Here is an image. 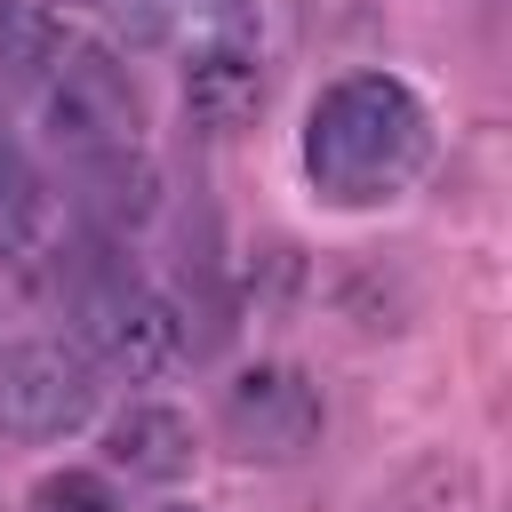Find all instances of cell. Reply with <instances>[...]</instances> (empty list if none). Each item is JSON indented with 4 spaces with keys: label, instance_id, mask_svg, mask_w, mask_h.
I'll list each match as a JSON object with an SVG mask.
<instances>
[{
    "label": "cell",
    "instance_id": "12",
    "mask_svg": "<svg viewBox=\"0 0 512 512\" xmlns=\"http://www.w3.org/2000/svg\"><path fill=\"white\" fill-rule=\"evenodd\" d=\"M32 512H120V496L104 472H48L32 488Z\"/></svg>",
    "mask_w": 512,
    "mask_h": 512
},
{
    "label": "cell",
    "instance_id": "4",
    "mask_svg": "<svg viewBox=\"0 0 512 512\" xmlns=\"http://www.w3.org/2000/svg\"><path fill=\"white\" fill-rule=\"evenodd\" d=\"M216 432L232 456L248 464H296L320 448L328 432V408H320V384L288 360H248L240 376H224L216 392Z\"/></svg>",
    "mask_w": 512,
    "mask_h": 512
},
{
    "label": "cell",
    "instance_id": "3",
    "mask_svg": "<svg viewBox=\"0 0 512 512\" xmlns=\"http://www.w3.org/2000/svg\"><path fill=\"white\" fill-rule=\"evenodd\" d=\"M72 328H80V360L88 368H112L128 384L160 376L176 352H184V320L160 288L128 280V272H96L72 288Z\"/></svg>",
    "mask_w": 512,
    "mask_h": 512
},
{
    "label": "cell",
    "instance_id": "7",
    "mask_svg": "<svg viewBox=\"0 0 512 512\" xmlns=\"http://www.w3.org/2000/svg\"><path fill=\"white\" fill-rule=\"evenodd\" d=\"M104 464L128 480H176V472H192V424L168 400H128L104 424Z\"/></svg>",
    "mask_w": 512,
    "mask_h": 512
},
{
    "label": "cell",
    "instance_id": "1",
    "mask_svg": "<svg viewBox=\"0 0 512 512\" xmlns=\"http://www.w3.org/2000/svg\"><path fill=\"white\" fill-rule=\"evenodd\" d=\"M432 160V112L400 72H344L304 112V176L328 208H384Z\"/></svg>",
    "mask_w": 512,
    "mask_h": 512
},
{
    "label": "cell",
    "instance_id": "6",
    "mask_svg": "<svg viewBox=\"0 0 512 512\" xmlns=\"http://www.w3.org/2000/svg\"><path fill=\"white\" fill-rule=\"evenodd\" d=\"M120 40L152 56H240L256 48V0H120Z\"/></svg>",
    "mask_w": 512,
    "mask_h": 512
},
{
    "label": "cell",
    "instance_id": "11",
    "mask_svg": "<svg viewBox=\"0 0 512 512\" xmlns=\"http://www.w3.org/2000/svg\"><path fill=\"white\" fill-rule=\"evenodd\" d=\"M40 232H48V192H40V176L0 144V256H32Z\"/></svg>",
    "mask_w": 512,
    "mask_h": 512
},
{
    "label": "cell",
    "instance_id": "5",
    "mask_svg": "<svg viewBox=\"0 0 512 512\" xmlns=\"http://www.w3.org/2000/svg\"><path fill=\"white\" fill-rule=\"evenodd\" d=\"M96 416V368L80 344H8L0 352V440H64Z\"/></svg>",
    "mask_w": 512,
    "mask_h": 512
},
{
    "label": "cell",
    "instance_id": "10",
    "mask_svg": "<svg viewBox=\"0 0 512 512\" xmlns=\"http://www.w3.org/2000/svg\"><path fill=\"white\" fill-rule=\"evenodd\" d=\"M56 48H64V24L40 0H0V88H32Z\"/></svg>",
    "mask_w": 512,
    "mask_h": 512
},
{
    "label": "cell",
    "instance_id": "13",
    "mask_svg": "<svg viewBox=\"0 0 512 512\" xmlns=\"http://www.w3.org/2000/svg\"><path fill=\"white\" fill-rule=\"evenodd\" d=\"M160 512H200V504H160Z\"/></svg>",
    "mask_w": 512,
    "mask_h": 512
},
{
    "label": "cell",
    "instance_id": "9",
    "mask_svg": "<svg viewBox=\"0 0 512 512\" xmlns=\"http://www.w3.org/2000/svg\"><path fill=\"white\" fill-rule=\"evenodd\" d=\"M80 200H88L96 224L120 232V224H144L160 208V176L144 168V152H104V160L80 168Z\"/></svg>",
    "mask_w": 512,
    "mask_h": 512
},
{
    "label": "cell",
    "instance_id": "2",
    "mask_svg": "<svg viewBox=\"0 0 512 512\" xmlns=\"http://www.w3.org/2000/svg\"><path fill=\"white\" fill-rule=\"evenodd\" d=\"M24 96H32V128H40L72 168H88V160H104V152H136L144 104H136V80H128L104 48L64 40Z\"/></svg>",
    "mask_w": 512,
    "mask_h": 512
},
{
    "label": "cell",
    "instance_id": "8",
    "mask_svg": "<svg viewBox=\"0 0 512 512\" xmlns=\"http://www.w3.org/2000/svg\"><path fill=\"white\" fill-rule=\"evenodd\" d=\"M184 112L200 128H248L264 112V48H240V56H208V64H184Z\"/></svg>",
    "mask_w": 512,
    "mask_h": 512
}]
</instances>
